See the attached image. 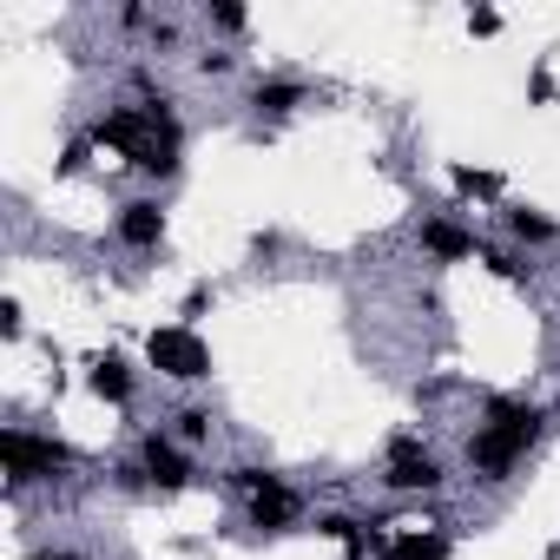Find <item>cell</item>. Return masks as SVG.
I'll use <instances>...</instances> for the list:
<instances>
[{"instance_id":"1","label":"cell","mask_w":560,"mask_h":560,"mask_svg":"<svg viewBox=\"0 0 560 560\" xmlns=\"http://www.w3.org/2000/svg\"><path fill=\"white\" fill-rule=\"evenodd\" d=\"M534 442H540V409L521 396H488V422L468 435V468L481 481H508Z\"/></svg>"},{"instance_id":"2","label":"cell","mask_w":560,"mask_h":560,"mask_svg":"<svg viewBox=\"0 0 560 560\" xmlns=\"http://www.w3.org/2000/svg\"><path fill=\"white\" fill-rule=\"evenodd\" d=\"M0 462H8V481L27 488V481H54L73 468V448L60 435H34V429H8L0 435Z\"/></svg>"},{"instance_id":"3","label":"cell","mask_w":560,"mask_h":560,"mask_svg":"<svg viewBox=\"0 0 560 560\" xmlns=\"http://www.w3.org/2000/svg\"><path fill=\"white\" fill-rule=\"evenodd\" d=\"M145 363H152L159 376H172V383H205V376H211V350H205V337H198L191 324L152 330V337H145Z\"/></svg>"},{"instance_id":"4","label":"cell","mask_w":560,"mask_h":560,"mask_svg":"<svg viewBox=\"0 0 560 560\" xmlns=\"http://www.w3.org/2000/svg\"><path fill=\"white\" fill-rule=\"evenodd\" d=\"M448 475H442V462L422 448V435H396L389 442V455H383V488H396V494H435Z\"/></svg>"},{"instance_id":"5","label":"cell","mask_w":560,"mask_h":560,"mask_svg":"<svg viewBox=\"0 0 560 560\" xmlns=\"http://www.w3.org/2000/svg\"><path fill=\"white\" fill-rule=\"evenodd\" d=\"M139 468H145V481H152L159 494H178V488L191 481V462H185V448H178L165 429H145V435H139Z\"/></svg>"},{"instance_id":"6","label":"cell","mask_w":560,"mask_h":560,"mask_svg":"<svg viewBox=\"0 0 560 560\" xmlns=\"http://www.w3.org/2000/svg\"><path fill=\"white\" fill-rule=\"evenodd\" d=\"M113 231H119L126 250H159L165 244V205L159 198H126L119 218H113Z\"/></svg>"},{"instance_id":"7","label":"cell","mask_w":560,"mask_h":560,"mask_svg":"<svg viewBox=\"0 0 560 560\" xmlns=\"http://www.w3.org/2000/svg\"><path fill=\"white\" fill-rule=\"evenodd\" d=\"M422 250L442 264H462V257H481V237L455 218H422Z\"/></svg>"},{"instance_id":"8","label":"cell","mask_w":560,"mask_h":560,"mask_svg":"<svg viewBox=\"0 0 560 560\" xmlns=\"http://www.w3.org/2000/svg\"><path fill=\"white\" fill-rule=\"evenodd\" d=\"M298 514H304V494H298V488H284V481L264 488V494L250 501V527H257V534H284Z\"/></svg>"},{"instance_id":"9","label":"cell","mask_w":560,"mask_h":560,"mask_svg":"<svg viewBox=\"0 0 560 560\" xmlns=\"http://www.w3.org/2000/svg\"><path fill=\"white\" fill-rule=\"evenodd\" d=\"M304 100H311V93H304V80H284V73H270V80H257V86H250V113H257V119H291Z\"/></svg>"},{"instance_id":"10","label":"cell","mask_w":560,"mask_h":560,"mask_svg":"<svg viewBox=\"0 0 560 560\" xmlns=\"http://www.w3.org/2000/svg\"><path fill=\"white\" fill-rule=\"evenodd\" d=\"M383 560H448V534L442 527H409V534L383 540Z\"/></svg>"},{"instance_id":"11","label":"cell","mask_w":560,"mask_h":560,"mask_svg":"<svg viewBox=\"0 0 560 560\" xmlns=\"http://www.w3.org/2000/svg\"><path fill=\"white\" fill-rule=\"evenodd\" d=\"M86 383H93L100 402H132V363H126V357H100Z\"/></svg>"},{"instance_id":"12","label":"cell","mask_w":560,"mask_h":560,"mask_svg":"<svg viewBox=\"0 0 560 560\" xmlns=\"http://www.w3.org/2000/svg\"><path fill=\"white\" fill-rule=\"evenodd\" d=\"M508 231H514L521 244H553V237H560V224H553L547 211H534V205H508Z\"/></svg>"},{"instance_id":"13","label":"cell","mask_w":560,"mask_h":560,"mask_svg":"<svg viewBox=\"0 0 560 560\" xmlns=\"http://www.w3.org/2000/svg\"><path fill=\"white\" fill-rule=\"evenodd\" d=\"M224 481H231V488H237L244 501H257L264 488H277V475H270V468H257V462H237V468H231Z\"/></svg>"},{"instance_id":"14","label":"cell","mask_w":560,"mask_h":560,"mask_svg":"<svg viewBox=\"0 0 560 560\" xmlns=\"http://www.w3.org/2000/svg\"><path fill=\"white\" fill-rule=\"evenodd\" d=\"M455 191L462 198H501V178L494 172H475V165H455Z\"/></svg>"},{"instance_id":"15","label":"cell","mask_w":560,"mask_h":560,"mask_svg":"<svg viewBox=\"0 0 560 560\" xmlns=\"http://www.w3.org/2000/svg\"><path fill=\"white\" fill-rule=\"evenodd\" d=\"M172 422H178V442H191V448H198V442L211 435V409H198V402H185V409H178Z\"/></svg>"},{"instance_id":"16","label":"cell","mask_w":560,"mask_h":560,"mask_svg":"<svg viewBox=\"0 0 560 560\" xmlns=\"http://www.w3.org/2000/svg\"><path fill=\"white\" fill-rule=\"evenodd\" d=\"M205 21H211L218 34H244V27H250V14L237 8V0H218V8H211V0H205Z\"/></svg>"},{"instance_id":"17","label":"cell","mask_w":560,"mask_h":560,"mask_svg":"<svg viewBox=\"0 0 560 560\" xmlns=\"http://www.w3.org/2000/svg\"><path fill=\"white\" fill-rule=\"evenodd\" d=\"M481 264H488L494 277H508V284H521V277H527V264H521L514 250H501V244H481Z\"/></svg>"},{"instance_id":"18","label":"cell","mask_w":560,"mask_h":560,"mask_svg":"<svg viewBox=\"0 0 560 560\" xmlns=\"http://www.w3.org/2000/svg\"><path fill=\"white\" fill-rule=\"evenodd\" d=\"M93 152H100V145H93V132L67 139V152H60V172H67V178H73V172H86V165H93Z\"/></svg>"},{"instance_id":"19","label":"cell","mask_w":560,"mask_h":560,"mask_svg":"<svg viewBox=\"0 0 560 560\" xmlns=\"http://www.w3.org/2000/svg\"><path fill=\"white\" fill-rule=\"evenodd\" d=\"M205 311H211V284H191V291H185V304H178V317L191 324V317H205Z\"/></svg>"},{"instance_id":"20","label":"cell","mask_w":560,"mask_h":560,"mask_svg":"<svg viewBox=\"0 0 560 560\" xmlns=\"http://www.w3.org/2000/svg\"><path fill=\"white\" fill-rule=\"evenodd\" d=\"M468 34L494 40V34H501V14H494V8H475V14H468Z\"/></svg>"},{"instance_id":"21","label":"cell","mask_w":560,"mask_h":560,"mask_svg":"<svg viewBox=\"0 0 560 560\" xmlns=\"http://www.w3.org/2000/svg\"><path fill=\"white\" fill-rule=\"evenodd\" d=\"M231 67H237V54H198V73H205V80H224Z\"/></svg>"},{"instance_id":"22","label":"cell","mask_w":560,"mask_h":560,"mask_svg":"<svg viewBox=\"0 0 560 560\" xmlns=\"http://www.w3.org/2000/svg\"><path fill=\"white\" fill-rule=\"evenodd\" d=\"M527 93H534V106H553V73H547V67H534V80H527Z\"/></svg>"},{"instance_id":"23","label":"cell","mask_w":560,"mask_h":560,"mask_svg":"<svg viewBox=\"0 0 560 560\" xmlns=\"http://www.w3.org/2000/svg\"><path fill=\"white\" fill-rule=\"evenodd\" d=\"M0 330L21 337V304H14V298H0Z\"/></svg>"},{"instance_id":"24","label":"cell","mask_w":560,"mask_h":560,"mask_svg":"<svg viewBox=\"0 0 560 560\" xmlns=\"http://www.w3.org/2000/svg\"><path fill=\"white\" fill-rule=\"evenodd\" d=\"M34 560H93V553H73V547H40Z\"/></svg>"}]
</instances>
